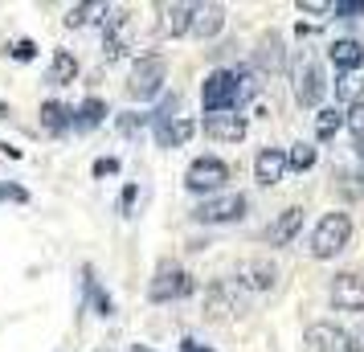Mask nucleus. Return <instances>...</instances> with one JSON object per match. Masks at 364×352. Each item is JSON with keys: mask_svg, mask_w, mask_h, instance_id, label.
I'll use <instances>...</instances> for the list:
<instances>
[{"mask_svg": "<svg viewBox=\"0 0 364 352\" xmlns=\"http://www.w3.org/2000/svg\"><path fill=\"white\" fill-rule=\"evenodd\" d=\"M282 172H287V151L282 148H262L258 156H254V181L258 185H279Z\"/></svg>", "mask_w": 364, "mask_h": 352, "instance_id": "nucleus-15", "label": "nucleus"}, {"mask_svg": "<svg viewBox=\"0 0 364 352\" xmlns=\"http://www.w3.org/2000/svg\"><path fill=\"white\" fill-rule=\"evenodd\" d=\"M102 119H107V102L95 99V95L82 99L78 107H70V127H74V132H95Z\"/></svg>", "mask_w": 364, "mask_h": 352, "instance_id": "nucleus-17", "label": "nucleus"}, {"mask_svg": "<svg viewBox=\"0 0 364 352\" xmlns=\"http://www.w3.org/2000/svg\"><path fill=\"white\" fill-rule=\"evenodd\" d=\"M82 274H86V291H90V299H95V307H99V316H115V303H111V295H107V291L99 287V279H95V270L86 267Z\"/></svg>", "mask_w": 364, "mask_h": 352, "instance_id": "nucleus-26", "label": "nucleus"}, {"mask_svg": "<svg viewBox=\"0 0 364 352\" xmlns=\"http://www.w3.org/2000/svg\"><path fill=\"white\" fill-rule=\"evenodd\" d=\"M193 291H197V283H193V274H188L181 262H160L156 274H151V283H148V299L151 303H172V299H188Z\"/></svg>", "mask_w": 364, "mask_h": 352, "instance_id": "nucleus-3", "label": "nucleus"}, {"mask_svg": "<svg viewBox=\"0 0 364 352\" xmlns=\"http://www.w3.org/2000/svg\"><path fill=\"white\" fill-rule=\"evenodd\" d=\"M237 311V299H233L230 283H213L205 291V316L209 319H230Z\"/></svg>", "mask_w": 364, "mask_h": 352, "instance_id": "nucleus-18", "label": "nucleus"}, {"mask_svg": "<svg viewBox=\"0 0 364 352\" xmlns=\"http://www.w3.org/2000/svg\"><path fill=\"white\" fill-rule=\"evenodd\" d=\"M188 21H193V4H164L160 9V29L168 37H184L188 33Z\"/></svg>", "mask_w": 364, "mask_h": 352, "instance_id": "nucleus-19", "label": "nucleus"}, {"mask_svg": "<svg viewBox=\"0 0 364 352\" xmlns=\"http://www.w3.org/2000/svg\"><path fill=\"white\" fill-rule=\"evenodd\" d=\"M364 90V78L360 74H340V82H336V99H348L356 102V95Z\"/></svg>", "mask_w": 364, "mask_h": 352, "instance_id": "nucleus-28", "label": "nucleus"}, {"mask_svg": "<svg viewBox=\"0 0 364 352\" xmlns=\"http://www.w3.org/2000/svg\"><path fill=\"white\" fill-rule=\"evenodd\" d=\"M33 53H37L33 41H17V46H13V58H17V62H33Z\"/></svg>", "mask_w": 364, "mask_h": 352, "instance_id": "nucleus-33", "label": "nucleus"}, {"mask_svg": "<svg viewBox=\"0 0 364 352\" xmlns=\"http://www.w3.org/2000/svg\"><path fill=\"white\" fill-rule=\"evenodd\" d=\"M233 74V90H237V102H246V99H254L258 90H262V74L254 66H237V70H230Z\"/></svg>", "mask_w": 364, "mask_h": 352, "instance_id": "nucleus-23", "label": "nucleus"}, {"mask_svg": "<svg viewBox=\"0 0 364 352\" xmlns=\"http://www.w3.org/2000/svg\"><path fill=\"white\" fill-rule=\"evenodd\" d=\"M205 135L209 139H217V144H237V139H246V115H233V111H225V115H205Z\"/></svg>", "mask_w": 364, "mask_h": 352, "instance_id": "nucleus-11", "label": "nucleus"}, {"mask_svg": "<svg viewBox=\"0 0 364 352\" xmlns=\"http://www.w3.org/2000/svg\"><path fill=\"white\" fill-rule=\"evenodd\" d=\"M102 9H107V4H74V9L66 13V25H70V29H82L90 17H99Z\"/></svg>", "mask_w": 364, "mask_h": 352, "instance_id": "nucleus-27", "label": "nucleus"}, {"mask_svg": "<svg viewBox=\"0 0 364 352\" xmlns=\"http://www.w3.org/2000/svg\"><path fill=\"white\" fill-rule=\"evenodd\" d=\"M356 168H360V181H364V144H356Z\"/></svg>", "mask_w": 364, "mask_h": 352, "instance_id": "nucleus-37", "label": "nucleus"}, {"mask_svg": "<svg viewBox=\"0 0 364 352\" xmlns=\"http://www.w3.org/2000/svg\"><path fill=\"white\" fill-rule=\"evenodd\" d=\"M250 209V197L246 193H213L193 209V221L200 225H230V221H242Z\"/></svg>", "mask_w": 364, "mask_h": 352, "instance_id": "nucleus-4", "label": "nucleus"}, {"mask_svg": "<svg viewBox=\"0 0 364 352\" xmlns=\"http://www.w3.org/2000/svg\"><path fill=\"white\" fill-rule=\"evenodd\" d=\"M0 197H4V201H29V193L17 188V185H0Z\"/></svg>", "mask_w": 364, "mask_h": 352, "instance_id": "nucleus-34", "label": "nucleus"}, {"mask_svg": "<svg viewBox=\"0 0 364 352\" xmlns=\"http://www.w3.org/2000/svg\"><path fill=\"white\" fill-rule=\"evenodd\" d=\"M315 160H319L315 144H295V148L287 151V168H291V172H311Z\"/></svg>", "mask_w": 364, "mask_h": 352, "instance_id": "nucleus-24", "label": "nucleus"}, {"mask_svg": "<svg viewBox=\"0 0 364 352\" xmlns=\"http://www.w3.org/2000/svg\"><path fill=\"white\" fill-rule=\"evenodd\" d=\"M331 17L360 21L364 17V0H331Z\"/></svg>", "mask_w": 364, "mask_h": 352, "instance_id": "nucleus-30", "label": "nucleus"}, {"mask_svg": "<svg viewBox=\"0 0 364 352\" xmlns=\"http://www.w3.org/2000/svg\"><path fill=\"white\" fill-rule=\"evenodd\" d=\"M295 99L299 107H319L323 102V95H328V74H323V66H319V58L315 53H299L295 58Z\"/></svg>", "mask_w": 364, "mask_h": 352, "instance_id": "nucleus-2", "label": "nucleus"}, {"mask_svg": "<svg viewBox=\"0 0 364 352\" xmlns=\"http://www.w3.org/2000/svg\"><path fill=\"white\" fill-rule=\"evenodd\" d=\"M254 70H258V74H282V70H287V46H282V33H262L258 37Z\"/></svg>", "mask_w": 364, "mask_h": 352, "instance_id": "nucleus-10", "label": "nucleus"}, {"mask_svg": "<svg viewBox=\"0 0 364 352\" xmlns=\"http://www.w3.org/2000/svg\"><path fill=\"white\" fill-rule=\"evenodd\" d=\"M193 135H197V123H193V119H184V115H176L168 127H160V132H156V139H160L164 148H184Z\"/></svg>", "mask_w": 364, "mask_h": 352, "instance_id": "nucleus-20", "label": "nucleus"}, {"mask_svg": "<svg viewBox=\"0 0 364 352\" xmlns=\"http://www.w3.org/2000/svg\"><path fill=\"white\" fill-rule=\"evenodd\" d=\"M299 230H303V205H287L279 218L266 225V246H287V242H295Z\"/></svg>", "mask_w": 364, "mask_h": 352, "instance_id": "nucleus-12", "label": "nucleus"}, {"mask_svg": "<svg viewBox=\"0 0 364 352\" xmlns=\"http://www.w3.org/2000/svg\"><path fill=\"white\" fill-rule=\"evenodd\" d=\"M74 78H78V58H74L70 50H58L53 62H50V82L66 86V82H74Z\"/></svg>", "mask_w": 364, "mask_h": 352, "instance_id": "nucleus-22", "label": "nucleus"}, {"mask_svg": "<svg viewBox=\"0 0 364 352\" xmlns=\"http://www.w3.org/2000/svg\"><path fill=\"white\" fill-rule=\"evenodd\" d=\"M4 115H9V102H0V123H4Z\"/></svg>", "mask_w": 364, "mask_h": 352, "instance_id": "nucleus-39", "label": "nucleus"}, {"mask_svg": "<svg viewBox=\"0 0 364 352\" xmlns=\"http://www.w3.org/2000/svg\"><path fill=\"white\" fill-rule=\"evenodd\" d=\"M200 102L209 115H225V111H237V90H233V74L230 70H209L205 74V86H200Z\"/></svg>", "mask_w": 364, "mask_h": 352, "instance_id": "nucleus-6", "label": "nucleus"}, {"mask_svg": "<svg viewBox=\"0 0 364 352\" xmlns=\"http://www.w3.org/2000/svg\"><path fill=\"white\" fill-rule=\"evenodd\" d=\"M181 352H213V348H205V344H197V340H181Z\"/></svg>", "mask_w": 364, "mask_h": 352, "instance_id": "nucleus-36", "label": "nucleus"}, {"mask_svg": "<svg viewBox=\"0 0 364 352\" xmlns=\"http://www.w3.org/2000/svg\"><path fill=\"white\" fill-rule=\"evenodd\" d=\"M111 172H119V160H95V176H111Z\"/></svg>", "mask_w": 364, "mask_h": 352, "instance_id": "nucleus-35", "label": "nucleus"}, {"mask_svg": "<svg viewBox=\"0 0 364 352\" xmlns=\"http://www.w3.org/2000/svg\"><path fill=\"white\" fill-rule=\"evenodd\" d=\"M164 78H168L164 58H139L135 70H132V78H127V95L139 99V102H148L164 90Z\"/></svg>", "mask_w": 364, "mask_h": 352, "instance_id": "nucleus-7", "label": "nucleus"}, {"mask_svg": "<svg viewBox=\"0 0 364 352\" xmlns=\"http://www.w3.org/2000/svg\"><path fill=\"white\" fill-rule=\"evenodd\" d=\"M144 123H148V115H135V111H123V115L115 119V127H119L123 135H135Z\"/></svg>", "mask_w": 364, "mask_h": 352, "instance_id": "nucleus-31", "label": "nucleus"}, {"mask_svg": "<svg viewBox=\"0 0 364 352\" xmlns=\"http://www.w3.org/2000/svg\"><path fill=\"white\" fill-rule=\"evenodd\" d=\"M127 352H151V348H148V344H132Z\"/></svg>", "mask_w": 364, "mask_h": 352, "instance_id": "nucleus-38", "label": "nucleus"}, {"mask_svg": "<svg viewBox=\"0 0 364 352\" xmlns=\"http://www.w3.org/2000/svg\"><path fill=\"white\" fill-rule=\"evenodd\" d=\"M225 29V9L221 4H193V21H188V33L200 41H213Z\"/></svg>", "mask_w": 364, "mask_h": 352, "instance_id": "nucleus-13", "label": "nucleus"}, {"mask_svg": "<svg viewBox=\"0 0 364 352\" xmlns=\"http://www.w3.org/2000/svg\"><path fill=\"white\" fill-rule=\"evenodd\" d=\"M225 181H230V164L225 160H217V156H197L193 164H188V172H184V188L188 193H221L225 188Z\"/></svg>", "mask_w": 364, "mask_h": 352, "instance_id": "nucleus-5", "label": "nucleus"}, {"mask_svg": "<svg viewBox=\"0 0 364 352\" xmlns=\"http://www.w3.org/2000/svg\"><path fill=\"white\" fill-rule=\"evenodd\" d=\"M41 127L50 135H66L70 132V107L66 102H58V99L41 102Z\"/></svg>", "mask_w": 364, "mask_h": 352, "instance_id": "nucleus-21", "label": "nucleus"}, {"mask_svg": "<svg viewBox=\"0 0 364 352\" xmlns=\"http://www.w3.org/2000/svg\"><path fill=\"white\" fill-rule=\"evenodd\" d=\"M233 279H237V287H246V291H270V287L279 283V267L270 258H246V262H237Z\"/></svg>", "mask_w": 364, "mask_h": 352, "instance_id": "nucleus-8", "label": "nucleus"}, {"mask_svg": "<svg viewBox=\"0 0 364 352\" xmlns=\"http://www.w3.org/2000/svg\"><path fill=\"white\" fill-rule=\"evenodd\" d=\"M303 344L311 352H340L348 344V332L336 328V324H311V328L303 332Z\"/></svg>", "mask_w": 364, "mask_h": 352, "instance_id": "nucleus-16", "label": "nucleus"}, {"mask_svg": "<svg viewBox=\"0 0 364 352\" xmlns=\"http://www.w3.org/2000/svg\"><path fill=\"white\" fill-rule=\"evenodd\" d=\"M331 303H336L340 311H364V274L360 270L336 274V283H331Z\"/></svg>", "mask_w": 364, "mask_h": 352, "instance_id": "nucleus-9", "label": "nucleus"}, {"mask_svg": "<svg viewBox=\"0 0 364 352\" xmlns=\"http://www.w3.org/2000/svg\"><path fill=\"white\" fill-rule=\"evenodd\" d=\"M340 127H344V111H336V107H323L315 115V139H331Z\"/></svg>", "mask_w": 364, "mask_h": 352, "instance_id": "nucleus-25", "label": "nucleus"}, {"mask_svg": "<svg viewBox=\"0 0 364 352\" xmlns=\"http://www.w3.org/2000/svg\"><path fill=\"white\" fill-rule=\"evenodd\" d=\"M348 242H352V218L344 209H331V213H323L315 221V230H311V258L328 262V258L348 250Z\"/></svg>", "mask_w": 364, "mask_h": 352, "instance_id": "nucleus-1", "label": "nucleus"}, {"mask_svg": "<svg viewBox=\"0 0 364 352\" xmlns=\"http://www.w3.org/2000/svg\"><path fill=\"white\" fill-rule=\"evenodd\" d=\"M299 13H307V17H323V13H331V0H299Z\"/></svg>", "mask_w": 364, "mask_h": 352, "instance_id": "nucleus-32", "label": "nucleus"}, {"mask_svg": "<svg viewBox=\"0 0 364 352\" xmlns=\"http://www.w3.org/2000/svg\"><path fill=\"white\" fill-rule=\"evenodd\" d=\"M344 127L356 135V144H364V102H352L344 111Z\"/></svg>", "mask_w": 364, "mask_h": 352, "instance_id": "nucleus-29", "label": "nucleus"}, {"mask_svg": "<svg viewBox=\"0 0 364 352\" xmlns=\"http://www.w3.org/2000/svg\"><path fill=\"white\" fill-rule=\"evenodd\" d=\"M328 62L340 70V74H360L364 46L356 41V37H340V41H331V46H328Z\"/></svg>", "mask_w": 364, "mask_h": 352, "instance_id": "nucleus-14", "label": "nucleus"}]
</instances>
